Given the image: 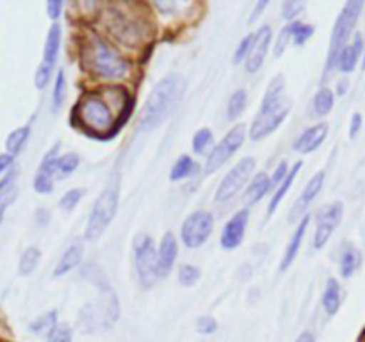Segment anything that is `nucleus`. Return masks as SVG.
<instances>
[{
	"label": "nucleus",
	"mask_w": 365,
	"mask_h": 342,
	"mask_svg": "<svg viewBox=\"0 0 365 342\" xmlns=\"http://www.w3.org/2000/svg\"><path fill=\"white\" fill-rule=\"evenodd\" d=\"M29 134H31V128L29 127H20L16 128V130L11 132L9 138H7L6 141V148L7 152H9V155H14V153H18L24 148L25 141L29 139Z\"/></svg>",
	"instance_id": "2f4dec72"
},
{
	"label": "nucleus",
	"mask_w": 365,
	"mask_h": 342,
	"mask_svg": "<svg viewBox=\"0 0 365 342\" xmlns=\"http://www.w3.org/2000/svg\"><path fill=\"white\" fill-rule=\"evenodd\" d=\"M266 6H267L266 0H262V2L257 4V7H255V9H253V14H252V18H250V21H253V20H255V18H259V13H260V11H262Z\"/></svg>",
	"instance_id": "864d4df0"
},
{
	"label": "nucleus",
	"mask_w": 365,
	"mask_h": 342,
	"mask_svg": "<svg viewBox=\"0 0 365 342\" xmlns=\"http://www.w3.org/2000/svg\"><path fill=\"white\" fill-rule=\"evenodd\" d=\"M364 68H365V50H364Z\"/></svg>",
	"instance_id": "6e6d98bb"
},
{
	"label": "nucleus",
	"mask_w": 365,
	"mask_h": 342,
	"mask_svg": "<svg viewBox=\"0 0 365 342\" xmlns=\"http://www.w3.org/2000/svg\"><path fill=\"white\" fill-rule=\"evenodd\" d=\"M81 118L91 130H107L113 125V113L100 96L91 95L81 102Z\"/></svg>",
	"instance_id": "9d476101"
},
{
	"label": "nucleus",
	"mask_w": 365,
	"mask_h": 342,
	"mask_svg": "<svg viewBox=\"0 0 365 342\" xmlns=\"http://www.w3.org/2000/svg\"><path fill=\"white\" fill-rule=\"evenodd\" d=\"M57 324V312H46L43 314V316H39L38 319H34L31 323V331H34V333L41 335V333H46V331H52L53 328H56Z\"/></svg>",
	"instance_id": "473e14b6"
},
{
	"label": "nucleus",
	"mask_w": 365,
	"mask_h": 342,
	"mask_svg": "<svg viewBox=\"0 0 365 342\" xmlns=\"http://www.w3.org/2000/svg\"><path fill=\"white\" fill-rule=\"evenodd\" d=\"M61 9H63V2H61V0H50V2L46 4V11H48V16L52 18V20L59 18Z\"/></svg>",
	"instance_id": "de8ad7c7"
},
{
	"label": "nucleus",
	"mask_w": 365,
	"mask_h": 342,
	"mask_svg": "<svg viewBox=\"0 0 365 342\" xmlns=\"http://www.w3.org/2000/svg\"><path fill=\"white\" fill-rule=\"evenodd\" d=\"M118 196H120V187H118V180H114L103 189L102 195L98 196V200L93 205L88 227H86V239L93 241V239H98L106 232V228L109 227L114 214H116Z\"/></svg>",
	"instance_id": "20e7f679"
},
{
	"label": "nucleus",
	"mask_w": 365,
	"mask_h": 342,
	"mask_svg": "<svg viewBox=\"0 0 365 342\" xmlns=\"http://www.w3.org/2000/svg\"><path fill=\"white\" fill-rule=\"evenodd\" d=\"M14 177H16V171H11L9 175H6V177L2 178V180H0V195H4V192L7 191V189L11 187V182L14 180Z\"/></svg>",
	"instance_id": "8fccbe9b"
},
{
	"label": "nucleus",
	"mask_w": 365,
	"mask_h": 342,
	"mask_svg": "<svg viewBox=\"0 0 365 342\" xmlns=\"http://www.w3.org/2000/svg\"><path fill=\"white\" fill-rule=\"evenodd\" d=\"M364 4L359 0H351L344 6V9L339 14L337 21H335L334 32H331V41H330V52H328V63H327V71H330L331 68L337 64L339 56H341L342 50L346 48V43L348 38L351 36L353 27L359 21L360 13H362Z\"/></svg>",
	"instance_id": "39448f33"
},
{
	"label": "nucleus",
	"mask_w": 365,
	"mask_h": 342,
	"mask_svg": "<svg viewBox=\"0 0 365 342\" xmlns=\"http://www.w3.org/2000/svg\"><path fill=\"white\" fill-rule=\"evenodd\" d=\"M346 89H348V82H342V84H339V95H344Z\"/></svg>",
	"instance_id": "5fc2aeb1"
},
{
	"label": "nucleus",
	"mask_w": 365,
	"mask_h": 342,
	"mask_svg": "<svg viewBox=\"0 0 365 342\" xmlns=\"http://www.w3.org/2000/svg\"><path fill=\"white\" fill-rule=\"evenodd\" d=\"M57 150L59 145L53 146L43 159L41 166H39L38 175L34 178V189L38 192H50L52 191L53 177H56V160H57Z\"/></svg>",
	"instance_id": "f3484780"
},
{
	"label": "nucleus",
	"mask_w": 365,
	"mask_h": 342,
	"mask_svg": "<svg viewBox=\"0 0 365 342\" xmlns=\"http://www.w3.org/2000/svg\"><path fill=\"white\" fill-rule=\"evenodd\" d=\"M64 96H66V77H64L63 71H59L56 78V86H53V110L61 109Z\"/></svg>",
	"instance_id": "c9c22d12"
},
{
	"label": "nucleus",
	"mask_w": 365,
	"mask_h": 342,
	"mask_svg": "<svg viewBox=\"0 0 365 342\" xmlns=\"http://www.w3.org/2000/svg\"><path fill=\"white\" fill-rule=\"evenodd\" d=\"M365 50V41L362 39V34H355V41L353 45H346V48L342 50L341 56L337 59V66L341 68L342 73H351L356 68L359 63V57L362 56Z\"/></svg>",
	"instance_id": "aec40b11"
},
{
	"label": "nucleus",
	"mask_w": 365,
	"mask_h": 342,
	"mask_svg": "<svg viewBox=\"0 0 365 342\" xmlns=\"http://www.w3.org/2000/svg\"><path fill=\"white\" fill-rule=\"evenodd\" d=\"M78 162H81V159H78L77 153H68V155L57 157V160H56V177L57 178L70 177V175L73 173L75 170H77Z\"/></svg>",
	"instance_id": "c85d7f7f"
},
{
	"label": "nucleus",
	"mask_w": 365,
	"mask_h": 342,
	"mask_svg": "<svg viewBox=\"0 0 365 342\" xmlns=\"http://www.w3.org/2000/svg\"><path fill=\"white\" fill-rule=\"evenodd\" d=\"M178 280L185 287H192L200 280V269L191 266V264H184V266H180V271H178Z\"/></svg>",
	"instance_id": "f704fd0d"
},
{
	"label": "nucleus",
	"mask_w": 365,
	"mask_h": 342,
	"mask_svg": "<svg viewBox=\"0 0 365 342\" xmlns=\"http://www.w3.org/2000/svg\"><path fill=\"white\" fill-rule=\"evenodd\" d=\"M82 195H84V189H70V191H68L66 195L61 198V202H59L61 209H64V210L75 209V207H77V203L81 202Z\"/></svg>",
	"instance_id": "ea45409f"
},
{
	"label": "nucleus",
	"mask_w": 365,
	"mask_h": 342,
	"mask_svg": "<svg viewBox=\"0 0 365 342\" xmlns=\"http://www.w3.org/2000/svg\"><path fill=\"white\" fill-rule=\"evenodd\" d=\"M39 256H41V253H39V249L36 248V246H31V248L25 249L24 255H21L20 259V264H18V271H20V274H24V276L31 274L32 271L38 267Z\"/></svg>",
	"instance_id": "7c9ffc66"
},
{
	"label": "nucleus",
	"mask_w": 365,
	"mask_h": 342,
	"mask_svg": "<svg viewBox=\"0 0 365 342\" xmlns=\"http://www.w3.org/2000/svg\"><path fill=\"white\" fill-rule=\"evenodd\" d=\"M253 38H255V34L246 36V38L242 39L241 45L237 46V50H235V53H234V63H241L242 59H248V53H250V50H252V45H253Z\"/></svg>",
	"instance_id": "79ce46f5"
},
{
	"label": "nucleus",
	"mask_w": 365,
	"mask_h": 342,
	"mask_svg": "<svg viewBox=\"0 0 365 342\" xmlns=\"http://www.w3.org/2000/svg\"><path fill=\"white\" fill-rule=\"evenodd\" d=\"M285 78L282 75L274 77L271 81L269 88H267L266 96H264L262 107H260L259 114L252 123V132L250 138L253 141L266 138L273 130H277L278 125L287 118L289 110H291V102L285 98Z\"/></svg>",
	"instance_id": "f03ea898"
},
{
	"label": "nucleus",
	"mask_w": 365,
	"mask_h": 342,
	"mask_svg": "<svg viewBox=\"0 0 365 342\" xmlns=\"http://www.w3.org/2000/svg\"><path fill=\"white\" fill-rule=\"evenodd\" d=\"M271 178L267 177L266 173H259L255 175V178L252 180V184L248 185V189H246V203H257L260 198H262L264 195H266L267 191L271 189Z\"/></svg>",
	"instance_id": "b1692460"
},
{
	"label": "nucleus",
	"mask_w": 365,
	"mask_h": 342,
	"mask_svg": "<svg viewBox=\"0 0 365 342\" xmlns=\"http://www.w3.org/2000/svg\"><path fill=\"white\" fill-rule=\"evenodd\" d=\"M328 135V125L319 123L316 127H310L303 132L298 138V141L294 142V150L299 153H310L314 150L319 148L323 145V141Z\"/></svg>",
	"instance_id": "a211bd4d"
},
{
	"label": "nucleus",
	"mask_w": 365,
	"mask_h": 342,
	"mask_svg": "<svg viewBox=\"0 0 365 342\" xmlns=\"http://www.w3.org/2000/svg\"><path fill=\"white\" fill-rule=\"evenodd\" d=\"M196 171H198V164H196L189 155H182L180 159L175 162L173 170H171L170 173V178L171 180H184V178L195 175Z\"/></svg>",
	"instance_id": "bb28decb"
},
{
	"label": "nucleus",
	"mask_w": 365,
	"mask_h": 342,
	"mask_svg": "<svg viewBox=\"0 0 365 342\" xmlns=\"http://www.w3.org/2000/svg\"><path fill=\"white\" fill-rule=\"evenodd\" d=\"M82 253H84V242L77 239V241L71 242V244L68 246L66 252L63 253L59 264H57L56 269H53V276H63L68 271L73 269L75 266H78L82 260Z\"/></svg>",
	"instance_id": "412c9836"
},
{
	"label": "nucleus",
	"mask_w": 365,
	"mask_h": 342,
	"mask_svg": "<svg viewBox=\"0 0 365 342\" xmlns=\"http://www.w3.org/2000/svg\"><path fill=\"white\" fill-rule=\"evenodd\" d=\"M184 86V77L178 73H171L160 78L146 98L141 118H139V125L145 130H152L157 125L163 123L180 100Z\"/></svg>",
	"instance_id": "f257e3e1"
},
{
	"label": "nucleus",
	"mask_w": 365,
	"mask_h": 342,
	"mask_svg": "<svg viewBox=\"0 0 365 342\" xmlns=\"http://www.w3.org/2000/svg\"><path fill=\"white\" fill-rule=\"evenodd\" d=\"M14 198H16V187H14V185H11L4 195H0V223H2L4 219V210H6V207H9L11 203L14 202Z\"/></svg>",
	"instance_id": "c03bdc74"
},
{
	"label": "nucleus",
	"mask_w": 365,
	"mask_h": 342,
	"mask_svg": "<svg viewBox=\"0 0 365 342\" xmlns=\"http://www.w3.org/2000/svg\"><path fill=\"white\" fill-rule=\"evenodd\" d=\"M360 127H362V116L355 113V116L351 118V127H349V138H355L360 132Z\"/></svg>",
	"instance_id": "09e8293b"
},
{
	"label": "nucleus",
	"mask_w": 365,
	"mask_h": 342,
	"mask_svg": "<svg viewBox=\"0 0 365 342\" xmlns=\"http://www.w3.org/2000/svg\"><path fill=\"white\" fill-rule=\"evenodd\" d=\"M86 59H88L89 68L103 78L116 81V78H123L128 73L127 61L100 36H91L88 48H86Z\"/></svg>",
	"instance_id": "7ed1b4c3"
},
{
	"label": "nucleus",
	"mask_w": 365,
	"mask_h": 342,
	"mask_svg": "<svg viewBox=\"0 0 365 342\" xmlns=\"http://www.w3.org/2000/svg\"><path fill=\"white\" fill-rule=\"evenodd\" d=\"M342 212H344V205L341 202H334L319 210V214H317L316 235H314V246L317 249L323 248L328 242V239L331 237L337 224L341 223Z\"/></svg>",
	"instance_id": "ddd939ff"
},
{
	"label": "nucleus",
	"mask_w": 365,
	"mask_h": 342,
	"mask_svg": "<svg viewBox=\"0 0 365 342\" xmlns=\"http://www.w3.org/2000/svg\"><path fill=\"white\" fill-rule=\"evenodd\" d=\"M196 330L203 335H210L217 330V321L212 316H202L196 321Z\"/></svg>",
	"instance_id": "a19ab883"
},
{
	"label": "nucleus",
	"mask_w": 365,
	"mask_h": 342,
	"mask_svg": "<svg viewBox=\"0 0 365 342\" xmlns=\"http://www.w3.org/2000/svg\"><path fill=\"white\" fill-rule=\"evenodd\" d=\"M210 142H212V132H210L209 128H202V130L196 132L195 138H192V150H195L196 153H203L209 148Z\"/></svg>",
	"instance_id": "e433bc0d"
},
{
	"label": "nucleus",
	"mask_w": 365,
	"mask_h": 342,
	"mask_svg": "<svg viewBox=\"0 0 365 342\" xmlns=\"http://www.w3.org/2000/svg\"><path fill=\"white\" fill-rule=\"evenodd\" d=\"M106 25L109 28L110 34L121 41L123 45H138L141 41V27H139L138 21H134L132 18H128L127 14L121 13L118 9H110L107 13Z\"/></svg>",
	"instance_id": "9b49d317"
},
{
	"label": "nucleus",
	"mask_w": 365,
	"mask_h": 342,
	"mask_svg": "<svg viewBox=\"0 0 365 342\" xmlns=\"http://www.w3.org/2000/svg\"><path fill=\"white\" fill-rule=\"evenodd\" d=\"M362 264V255H360L359 249L355 246H346V249L342 252L341 256V273L342 276L349 278Z\"/></svg>",
	"instance_id": "393cba45"
},
{
	"label": "nucleus",
	"mask_w": 365,
	"mask_h": 342,
	"mask_svg": "<svg viewBox=\"0 0 365 342\" xmlns=\"http://www.w3.org/2000/svg\"><path fill=\"white\" fill-rule=\"evenodd\" d=\"M177 253H178V244L177 239L171 232L164 234L163 241H160V248H159V260H157V271H159V276H166L168 273L173 267L175 260H177Z\"/></svg>",
	"instance_id": "6ab92c4d"
},
{
	"label": "nucleus",
	"mask_w": 365,
	"mask_h": 342,
	"mask_svg": "<svg viewBox=\"0 0 365 342\" xmlns=\"http://www.w3.org/2000/svg\"><path fill=\"white\" fill-rule=\"evenodd\" d=\"M214 228V217L212 214L207 212V210H198V212H192L187 219L182 224V241L187 248H200L203 242L209 239V235L212 234Z\"/></svg>",
	"instance_id": "6e6552de"
},
{
	"label": "nucleus",
	"mask_w": 365,
	"mask_h": 342,
	"mask_svg": "<svg viewBox=\"0 0 365 342\" xmlns=\"http://www.w3.org/2000/svg\"><path fill=\"white\" fill-rule=\"evenodd\" d=\"M314 34V27L312 25H303L299 21H294L292 24V38H294L296 45H303L310 36Z\"/></svg>",
	"instance_id": "4c0bfd02"
},
{
	"label": "nucleus",
	"mask_w": 365,
	"mask_h": 342,
	"mask_svg": "<svg viewBox=\"0 0 365 342\" xmlns=\"http://www.w3.org/2000/svg\"><path fill=\"white\" fill-rule=\"evenodd\" d=\"M309 217H305V219L302 221V223L298 224V228H296L294 235H292L291 242H289L287 246V252H285L284 259H282V264H280V271H285L289 266H291L292 262H294V259L298 256V252H299V246H302V241H303V235H305L307 232V227H309Z\"/></svg>",
	"instance_id": "4be33fe9"
},
{
	"label": "nucleus",
	"mask_w": 365,
	"mask_h": 342,
	"mask_svg": "<svg viewBox=\"0 0 365 342\" xmlns=\"http://www.w3.org/2000/svg\"><path fill=\"white\" fill-rule=\"evenodd\" d=\"M323 182H324L323 171H319V173H316L312 178H310V182L305 185V189H303L302 196H299L298 202H296L294 207H292L289 219L296 221L303 216V212L309 209L310 203L314 202V198H316V196L319 195L321 189H323Z\"/></svg>",
	"instance_id": "dca6fc26"
},
{
	"label": "nucleus",
	"mask_w": 365,
	"mask_h": 342,
	"mask_svg": "<svg viewBox=\"0 0 365 342\" xmlns=\"http://www.w3.org/2000/svg\"><path fill=\"white\" fill-rule=\"evenodd\" d=\"M291 38H292V24L287 25V27L280 32V36H278L277 45H274V56L280 57L282 53H284V50L287 48V43Z\"/></svg>",
	"instance_id": "37998d69"
},
{
	"label": "nucleus",
	"mask_w": 365,
	"mask_h": 342,
	"mask_svg": "<svg viewBox=\"0 0 365 342\" xmlns=\"http://www.w3.org/2000/svg\"><path fill=\"white\" fill-rule=\"evenodd\" d=\"M245 125H235V127L221 139V142H217L216 148L210 152L209 159H207L205 162V173H214L216 170H220V167L223 166L239 148H241L242 142H245Z\"/></svg>",
	"instance_id": "1a4fd4ad"
},
{
	"label": "nucleus",
	"mask_w": 365,
	"mask_h": 342,
	"mask_svg": "<svg viewBox=\"0 0 365 342\" xmlns=\"http://www.w3.org/2000/svg\"><path fill=\"white\" fill-rule=\"evenodd\" d=\"M250 212L248 210H239L223 228V234H221V246L225 249H234L241 244V241L245 239L246 224H248Z\"/></svg>",
	"instance_id": "2eb2a0df"
},
{
	"label": "nucleus",
	"mask_w": 365,
	"mask_h": 342,
	"mask_svg": "<svg viewBox=\"0 0 365 342\" xmlns=\"http://www.w3.org/2000/svg\"><path fill=\"white\" fill-rule=\"evenodd\" d=\"M303 9V2H296V0H287V2L282 4V13L287 20H292L299 11Z\"/></svg>",
	"instance_id": "a18cd8bd"
},
{
	"label": "nucleus",
	"mask_w": 365,
	"mask_h": 342,
	"mask_svg": "<svg viewBox=\"0 0 365 342\" xmlns=\"http://www.w3.org/2000/svg\"><path fill=\"white\" fill-rule=\"evenodd\" d=\"M299 170H302V162H296L294 166H292V170L289 171L287 178H285V180L282 182L280 185H278L277 192H274V195H273V198H271L269 207H267V212L273 214L274 210H277V207L280 205V202H282V200H284V196L287 195V191H289V189H291L292 182H294L296 175H298V171H299Z\"/></svg>",
	"instance_id": "a878e982"
},
{
	"label": "nucleus",
	"mask_w": 365,
	"mask_h": 342,
	"mask_svg": "<svg viewBox=\"0 0 365 342\" xmlns=\"http://www.w3.org/2000/svg\"><path fill=\"white\" fill-rule=\"evenodd\" d=\"M255 166L257 162L253 157H245V159L239 160V162L225 175L223 180H221L216 192V202L223 203L234 198V196L245 187L246 182L250 180L252 173L255 171Z\"/></svg>",
	"instance_id": "0eeeda50"
},
{
	"label": "nucleus",
	"mask_w": 365,
	"mask_h": 342,
	"mask_svg": "<svg viewBox=\"0 0 365 342\" xmlns=\"http://www.w3.org/2000/svg\"><path fill=\"white\" fill-rule=\"evenodd\" d=\"M48 342H71V328L66 323L56 324L48 333Z\"/></svg>",
	"instance_id": "58836bf2"
},
{
	"label": "nucleus",
	"mask_w": 365,
	"mask_h": 342,
	"mask_svg": "<svg viewBox=\"0 0 365 342\" xmlns=\"http://www.w3.org/2000/svg\"><path fill=\"white\" fill-rule=\"evenodd\" d=\"M334 91L330 88H321L314 96V113L316 116H327L334 107Z\"/></svg>",
	"instance_id": "cd10ccee"
},
{
	"label": "nucleus",
	"mask_w": 365,
	"mask_h": 342,
	"mask_svg": "<svg viewBox=\"0 0 365 342\" xmlns=\"http://www.w3.org/2000/svg\"><path fill=\"white\" fill-rule=\"evenodd\" d=\"M82 276L86 278V280H89L91 284H95L96 287L102 289L106 294H109V292H113V289L109 287V281H107L106 274L100 271V267H96L95 264H88V266L82 269Z\"/></svg>",
	"instance_id": "c756f323"
},
{
	"label": "nucleus",
	"mask_w": 365,
	"mask_h": 342,
	"mask_svg": "<svg viewBox=\"0 0 365 342\" xmlns=\"http://www.w3.org/2000/svg\"><path fill=\"white\" fill-rule=\"evenodd\" d=\"M271 34H273V32H271L269 25H264V27L259 28L255 38H253L252 50H250L248 59H246V70H248L250 73H255V71H259L260 66H262L264 59H266L267 48H269Z\"/></svg>",
	"instance_id": "4468645a"
},
{
	"label": "nucleus",
	"mask_w": 365,
	"mask_h": 342,
	"mask_svg": "<svg viewBox=\"0 0 365 342\" xmlns=\"http://www.w3.org/2000/svg\"><path fill=\"white\" fill-rule=\"evenodd\" d=\"M134 253H135V271H138L139 281L145 289H150L155 284L159 271H157V260H159V253L155 252V244L153 239L148 235L141 234L135 237L134 242Z\"/></svg>",
	"instance_id": "423d86ee"
},
{
	"label": "nucleus",
	"mask_w": 365,
	"mask_h": 342,
	"mask_svg": "<svg viewBox=\"0 0 365 342\" xmlns=\"http://www.w3.org/2000/svg\"><path fill=\"white\" fill-rule=\"evenodd\" d=\"M246 102H248V95H246L245 89H237L234 95L228 100V118L235 120L242 114V110L246 109Z\"/></svg>",
	"instance_id": "72a5a7b5"
},
{
	"label": "nucleus",
	"mask_w": 365,
	"mask_h": 342,
	"mask_svg": "<svg viewBox=\"0 0 365 342\" xmlns=\"http://www.w3.org/2000/svg\"><path fill=\"white\" fill-rule=\"evenodd\" d=\"M296 342H316V337H314L312 331H303V333L296 338Z\"/></svg>",
	"instance_id": "3c124183"
},
{
	"label": "nucleus",
	"mask_w": 365,
	"mask_h": 342,
	"mask_svg": "<svg viewBox=\"0 0 365 342\" xmlns=\"http://www.w3.org/2000/svg\"><path fill=\"white\" fill-rule=\"evenodd\" d=\"M11 162H13V155H0V171L6 170Z\"/></svg>",
	"instance_id": "603ef678"
},
{
	"label": "nucleus",
	"mask_w": 365,
	"mask_h": 342,
	"mask_svg": "<svg viewBox=\"0 0 365 342\" xmlns=\"http://www.w3.org/2000/svg\"><path fill=\"white\" fill-rule=\"evenodd\" d=\"M287 175H289V164H287V160H282V162L278 164V167H277V171H274L271 182H274V184H282V182L287 178Z\"/></svg>",
	"instance_id": "49530a36"
},
{
	"label": "nucleus",
	"mask_w": 365,
	"mask_h": 342,
	"mask_svg": "<svg viewBox=\"0 0 365 342\" xmlns=\"http://www.w3.org/2000/svg\"><path fill=\"white\" fill-rule=\"evenodd\" d=\"M341 303H342V291H341V285L335 278H330L327 281V289H324V294H323V306L327 310L328 316H335L337 310L341 309Z\"/></svg>",
	"instance_id": "5701e85b"
},
{
	"label": "nucleus",
	"mask_w": 365,
	"mask_h": 342,
	"mask_svg": "<svg viewBox=\"0 0 365 342\" xmlns=\"http://www.w3.org/2000/svg\"><path fill=\"white\" fill-rule=\"evenodd\" d=\"M61 46V27L59 25H52L48 31V36H46L45 50H43V61L39 64L38 71H36V88L43 89L46 84H48L50 77H52V70L56 66L57 53H59Z\"/></svg>",
	"instance_id": "f8f14e48"
}]
</instances>
